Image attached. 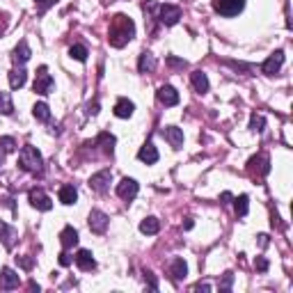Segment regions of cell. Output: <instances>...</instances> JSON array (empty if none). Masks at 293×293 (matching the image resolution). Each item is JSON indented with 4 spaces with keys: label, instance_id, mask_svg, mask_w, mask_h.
Listing matches in <instances>:
<instances>
[{
    "label": "cell",
    "instance_id": "obj_8",
    "mask_svg": "<svg viewBox=\"0 0 293 293\" xmlns=\"http://www.w3.org/2000/svg\"><path fill=\"white\" fill-rule=\"evenodd\" d=\"M158 19L163 25H177L181 19V7L177 5H163L158 10Z\"/></svg>",
    "mask_w": 293,
    "mask_h": 293
},
{
    "label": "cell",
    "instance_id": "obj_45",
    "mask_svg": "<svg viewBox=\"0 0 293 293\" xmlns=\"http://www.w3.org/2000/svg\"><path fill=\"white\" fill-rule=\"evenodd\" d=\"M193 218H186V222H184V229H193Z\"/></svg>",
    "mask_w": 293,
    "mask_h": 293
},
{
    "label": "cell",
    "instance_id": "obj_31",
    "mask_svg": "<svg viewBox=\"0 0 293 293\" xmlns=\"http://www.w3.org/2000/svg\"><path fill=\"white\" fill-rule=\"evenodd\" d=\"M69 55L71 57H74V60H78V62H85L87 60V48H85V46H80V44H76V46H71L69 48Z\"/></svg>",
    "mask_w": 293,
    "mask_h": 293
},
{
    "label": "cell",
    "instance_id": "obj_9",
    "mask_svg": "<svg viewBox=\"0 0 293 293\" xmlns=\"http://www.w3.org/2000/svg\"><path fill=\"white\" fill-rule=\"evenodd\" d=\"M284 65V50H275L273 55H268V60L261 65V71L266 76H275Z\"/></svg>",
    "mask_w": 293,
    "mask_h": 293
},
{
    "label": "cell",
    "instance_id": "obj_4",
    "mask_svg": "<svg viewBox=\"0 0 293 293\" xmlns=\"http://www.w3.org/2000/svg\"><path fill=\"white\" fill-rule=\"evenodd\" d=\"M245 7V0H213V10L222 16H236Z\"/></svg>",
    "mask_w": 293,
    "mask_h": 293
},
{
    "label": "cell",
    "instance_id": "obj_10",
    "mask_svg": "<svg viewBox=\"0 0 293 293\" xmlns=\"http://www.w3.org/2000/svg\"><path fill=\"white\" fill-rule=\"evenodd\" d=\"M156 99H158L163 105L172 108V105H177V103H179V92L174 90L172 85H160V87H158V92H156Z\"/></svg>",
    "mask_w": 293,
    "mask_h": 293
},
{
    "label": "cell",
    "instance_id": "obj_26",
    "mask_svg": "<svg viewBox=\"0 0 293 293\" xmlns=\"http://www.w3.org/2000/svg\"><path fill=\"white\" fill-rule=\"evenodd\" d=\"M140 231L147 233V236H154V233H158L160 231L158 218H144L142 222H140Z\"/></svg>",
    "mask_w": 293,
    "mask_h": 293
},
{
    "label": "cell",
    "instance_id": "obj_24",
    "mask_svg": "<svg viewBox=\"0 0 293 293\" xmlns=\"http://www.w3.org/2000/svg\"><path fill=\"white\" fill-rule=\"evenodd\" d=\"M25 80H28V74H25L23 67L10 71V87H12V90H21V87L25 85Z\"/></svg>",
    "mask_w": 293,
    "mask_h": 293
},
{
    "label": "cell",
    "instance_id": "obj_33",
    "mask_svg": "<svg viewBox=\"0 0 293 293\" xmlns=\"http://www.w3.org/2000/svg\"><path fill=\"white\" fill-rule=\"evenodd\" d=\"M0 149L5 151V154H12V151L16 149V140H14V138H10V135L0 138Z\"/></svg>",
    "mask_w": 293,
    "mask_h": 293
},
{
    "label": "cell",
    "instance_id": "obj_46",
    "mask_svg": "<svg viewBox=\"0 0 293 293\" xmlns=\"http://www.w3.org/2000/svg\"><path fill=\"white\" fill-rule=\"evenodd\" d=\"M37 3H46V5H48V3H53V0H37Z\"/></svg>",
    "mask_w": 293,
    "mask_h": 293
},
{
    "label": "cell",
    "instance_id": "obj_5",
    "mask_svg": "<svg viewBox=\"0 0 293 293\" xmlns=\"http://www.w3.org/2000/svg\"><path fill=\"white\" fill-rule=\"evenodd\" d=\"M248 169L252 174H257V177H266V174L270 172V158L266 154H257L250 158L248 163Z\"/></svg>",
    "mask_w": 293,
    "mask_h": 293
},
{
    "label": "cell",
    "instance_id": "obj_40",
    "mask_svg": "<svg viewBox=\"0 0 293 293\" xmlns=\"http://www.w3.org/2000/svg\"><path fill=\"white\" fill-rule=\"evenodd\" d=\"M69 263H71V257L67 254V250H65V252L60 254V266H69Z\"/></svg>",
    "mask_w": 293,
    "mask_h": 293
},
{
    "label": "cell",
    "instance_id": "obj_38",
    "mask_svg": "<svg viewBox=\"0 0 293 293\" xmlns=\"http://www.w3.org/2000/svg\"><path fill=\"white\" fill-rule=\"evenodd\" d=\"M144 279H147V284H149V288H158V282H156V277H154V273H147L144 275Z\"/></svg>",
    "mask_w": 293,
    "mask_h": 293
},
{
    "label": "cell",
    "instance_id": "obj_25",
    "mask_svg": "<svg viewBox=\"0 0 293 293\" xmlns=\"http://www.w3.org/2000/svg\"><path fill=\"white\" fill-rule=\"evenodd\" d=\"M57 197H60V202L65 204V206H71V204H76V199H78V190H76L74 186H62Z\"/></svg>",
    "mask_w": 293,
    "mask_h": 293
},
{
    "label": "cell",
    "instance_id": "obj_43",
    "mask_svg": "<svg viewBox=\"0 0 293 293\" xmlns=\"http://www.w3.org/2000/svg\"><path fill=\"white\" fill-rule=\"evenodd\" d=\"M195 291H211V286H209V284H202V282H199V284H195Z\"/></svg>",
    "mask_w": 293,
    "mask_h": 293
},
{
    "label": "cell",
    "instance_id": "obj_29",
    "mask_svg": "<svg viewBox=\"0 0 293 293\" xmlns=\"http://www.w3.org/2000/svg\"><path fill=\"white\" fill-rule=\"evenodd\" d=\"M263 129H266V117L254 112L252 117H250V131H252V133H261Z\"/></svg>",
    "mask_w": 293,
    "mask_h": 293
},
{
    "label": "cell",
    "instance_id": "obj_34",
    "mask_svg": "<svg viewBox=\"0 0 293 293\" xmlns=\"http://www.w3.org/2000/svg\"><path fill=\"white\" fill-rule=\"evenodd\" d=\"M16 261H19V266L23 270H32V266H35V259L32 257H16Z\"/></svg>",
    "mask_w": 293,
    "mask_h": 293
},
{
    "label": "cell",
    "instance_id": "obj_22",
    "mask_svg": "<svg viewBox=\"0 0 293 293\" xmlns=\"http://www.w3.org/2000/svg\"><path fill=\"white\" fill-rule=\"evenodd\" d=\"M169 275H172L174 282H179V279H184L186 275H188V266H186L184 259H174V261L169 263Z\"/></svg>",
    "mask_w": 293,
    "mask_h": 293
},
{
    "label": "cell",
    "instance_id": "obj_15",
    "mask_svg": "<svg viewBox=\"0 0 293 293\" xmlns=\"http://www.w3.org/2000/svg\"><path fill=\"white\" fill-rule=\"evenodd\" d=\"M16 239H19L16 229L10 227L7 222H3V220H0V241H3V245H5L7 250H12L16 245Z\"/></svg>",
    "mask_w": 293,
    "mask_h": 293
},
{
    "label": "cell",
    "instance_id": "obj_37",
    "mask_svg": "<svg viewBox=\"0 0 293 293\" xmlns=\"http://www.w3.org/2000/svg\"><path fill=\"white\" fill-rule=\"evenodd\" d=\"M7 25H10V16H7L5 12H3V14H0V35H5Z\"/></svg>",
    "mask_w": 293,
    "mask_h": 293
},
{
    "label": "cell",
    "instance_id": "obj_44",
    "mask_svg": "<svg viewBox=\"0 0 293 293\" xmlns=\"http://www.w3.org/2000/svg\"><path fill=\"white\" fill-rule=\"evenodd\" d=\"M220 199H222V204H227L229 199H231V193H222V195H220Z\"/></svg>",
    "mask_w": 293,
    "mask_h": 293
},
{
    "label": "cell",
    "instance_id": "obj_42",
    "mask_svg": "<svg viewBox=\"0 0 293 293\" xmlns=\"http://www.w3.org/2000/svg\"><path fill=\"white\" fill-rule=\"evenodd\" d=\"M87 112L96 114V112H99V103H96V101H94V103H90V105H87Z\"/></svg>",
    "mask_w": 293,
    "mask_h": 293
},
{
    "label": "cell",
    "instance_id": "obj_27",
    "mask_svg": "<svg viewBox=\"0 0 293 293\" xmlns=\"http://www.w3.org/2000/svg\"><path fill=\"white\" fill-rule=\"evenodd\" d=\"M233 211H236V215L239 218H245L250 211V197L248 195H241V197L233 199Z\"/></svg>",
    "mask_w": 293,
    "mask_h": 293
},
{
    "label": "cell",
    "instance_id": "obj_3",
    "mask_svg": "<svg viewBox=\"0 0 293 293\" xmlns=\"http://www.w3.org/2000/svg\"><path fill=\"white\" fill-rule=\"evenodd\" d=\"M53 87H55V80L50 78L48 69H46V67H39V69H37V76H35V92L41 96H46L53 92Z\"/></svg>",
    "mask_w": 293,
    "mask_h": 293
},
{
    "label": "cell",
    "instance_id": "obj_36",
    "mask_svg": "<svg viewBox=\"0 0 293 293\" xmlns=\"http://www.w3.org/2000/svg\"><path fill=\"white\" fill-rule=\"evenodd\" d=\"M254 268L261 270V273H266V270H268V261H266L263 257H257L254 259Z\"/></svg>",
    "mask_w": 293,
    "mask_h": 293
},
{
    "label": "cell",
    "instance_id": "obj_11",
    "mask_svg": "<svg viewBox=\"0 0 293 293\" xmlns=\"http://www.w3.org/2000/svg\"><path fill=\"white\" fill-rule=\"evenodd\" d=\"M138 190H140V186H138V181L135 179H122L120 184H117V195H120L122 199H126V202H131V199H135V195H138Z\"/></svg>",
    "mask_w": 293,
    "mask_h": 293
},
{
    "label": "cell",
    "instance_id": "obj_41",
    "mask_svg": "<svg viewBox=\"0 0 293 293\" xmlns=\"http://www.w3.org/2000/svg\"><path fill=\"white\" fill-rule=\"evenodd\" d=\"M257 239H259V245H261V248H266V245H268V236H266V233H259Z\"/></svg>",
    "mask_w": 293,
    "mask_h": 293
},
{
    "label": "cell",
    "instance_id": "obj_12",
    "mask_svg": "<svg viewBox=\"0 0 293 293\" xmlns=\"http://www.w3.org/2000/svg\"><path fill=\"white\" fill-rule=\"evenodd\" d=\"M108 215L103 213V211H99V209H94L90 213V218H87V224H90V229L94 233H105V229H108Z\"/></svg>",
    "mask_w": 293,
    "mask_h": 293
},
{
    "label": "cell",
    "instance_id": "obj_18",
    "mask_svg": "<svg viewBox=\"0 0 293 293\" xmlns=\"http://www.w3.org/2000/svg\"><path fill=\"white\" fill-rule=\"evenodd\" d=\"M138 158L142 160V163H147V165H154L156 160H158V149H156L151 142H147V144H142V147H140Z\"/></svg>",
    "mask_w": 293,
    "mask_h": 293
},
{
    "label": "cell",
    "instance_id": "obj_14",
    "mask_svg": "<svg viewBox=\"0 0 293 293\" xmlns=\"http://www.w3.org/2000/svg\"><path fill=\"white\" fill-rule=\"evenodd\" d=\"M21 284V277L19 273H14L12 268H3L0 270V288H5V291H12Z\"/></svg>",
    "mask_w": 293,
    "mask_h": 293
},
{
    "label": "cell",
    "instance_id": "obj_6",
    "mask_svg": "<svg viewBox=\"0 0 293 293\" xmlns=\"http://www.w3.org/2000/svg\"><path fill=\"white\" fill-rule=\"evenodd\" d=\"M28 199H30V204L35 206L37 211H50V209H53V202H50V197L41 188H32L30 193H28Z\"/></svg>",
    "mask_w": 293,
    "mask_h": 293
},
{
    "label": "cell",
    "instance_id": "obj_1",
    "mask_svg": "<svg viewBox=\"0 0 293 293\" xmlns=\"http://www.w3.org/2000/svg\"><path fill=\"white\" fill-rule=\"evenodd\" d=\"M133 37H135V23L126 14H117L112 21H110L108 41H110L112 48H124Z\"/></svg>",
    "mask_w": 293,
    "mask_h": 293
},
{
    "label": "cell",
    "instance_id": "obj_39",
    "mask_svg": "<svg viewBox=\"0 0 293 293\" xmlns=\"http://www.w3.org/2000/svg\"><path fill=\"white\" fill-rule=\"evenodd\" d=\"M167 65H172V67H181V69H184V67H186V60H177V57H172V55H169V57H167Z\"/></svg>",
    "mask_w": 293,
    "mask_h": 293
},
{
    "label": "cell",
    "instance_id": "obj_23",
    "mask_svg": "<svg viewBox=\"0 0 293 293\" xmlns=\"http://www.w3.org/2000/svg\"><path fill=\"white\" fill-rule=\"evenodd\" d=\"M190 80H193L195 92H199V94L209 92V78H206L204 71H193V74H190Z\"/></svg>",
    "mask_w": 293,
    "mask_h": 293
},
{
    "label": "cell",
    "instance_id": "obj_21",
    "mask_svg": "<svg viewBox=\"0 0 293 293\" xmlns=\"http://www.w3.org/2000/svg\"><path fill=\"white\" fill-rule=\"evenodd\" d=\"M154 69H156V57L149 53V50H144V53L140 55V60H138V71L140 74H151Z\"/></svg>",
    "mask_w": 293,
    "mask_h": 293
},
{
    "label": "cell",
    "instance_id": "obj_17",
    "mask_svg": "<svg viewBox=\"0 0 293 293\" xmlns=\"http://www.w3.org/2000/svg\"><path fill=\"white\" fill-rule=\"evenodd\" d=\"M163 135H165V140L172 144L174 149H181V147H184V131H181V129H177V126H165Z\"/></svg>",
    "mask_w": 293,
    "mask_h": 293
},
{
    "label": "cell",
    "instance_id": "obj_16",
    "mask_svg": "<svg viewBox=\"0 0 293 293\" xmlns=\"http://www.w3.org/2000/svg\"><path fill=\"white\" fill-rule=\"evenodd\" d=\"M76 266H78L80 270H94L96 261H94L92 250H78V254H76Z\"/></svg>",
    "mask_w": 293,
    "mask_h": 293
},
{
    "label": "cell",
    "instance_id": "obj_7",
    "mask_svg": "<svg viewBox=\"0 0 293 293\" xmlns=\"http://www.w3.org/2000/svg\"><path fill=\"white\" fill-rule=\"evenodd\" d=\"M110 181H112V172H110V169H101V172H96L90 177V188L96 190V193H105Z\"/></svg>",
    "mask_w": 293,
    "mask_h": 293
},
{
    "label": "cell",
    "instance_id": "obj_32",
    "mask_svg": "<svg viewBox=\"0 0 293 293\" xmlns=\"http://www.w3.org/2000/svg\"><path fill=\"white\" fill-rule=\"evenodd\" d=\"M0 112H3V114L14 112V105H12V99H10L7 92H0Z\"/></svg>",
    "mask_w": 293,
    "mask_h": 293
},
{
    "label": "cell",
    "instance_id": "obj_30",
    "mask_svg": "<svg viewBox=\"0 0 293 293\" xmlns=\"http://www.w3.org/2000/svg\"><path fill=\"white\" fill-rule=\"evenodd\" d=\"M32 114H35V120H39V122H48L50 120V110H48V105H46V103H35Z\"/></svg>",
    "mask_w": 293,
    "mask_h": 293
},
{
    "label": "cell",
    "instance_id": "obj_28",
    "mask_svg": "<svg viewBox=\"0 0 293 293\" xmlns=\"http://www.w3.org/2000/svg\"><path fill=\"white\" fill-rule=\"evenodd\" d=\"M96 144H101L103 154L112 156V151H114V135H110V133H101L99 138H96Z\"/></svg>",
    "mask_w": 293,
    "mask_h": 293
},
{
    "label": "cell",
    "instance_id": "obj_2",
    "mask_svg": "<svg viewBox=\"0 0 293 293\" xmlns=\"http://www.w3.org/2000/svg\"><path fill=\"white\" fill-rule=\"evenodd\" d=\"M19 167L23 169V172H30V174H41V172H44V158H41L39 149L32 147V144L23 147L21 154H19Z\"/></svg>",
    "mask_w": 293,
    "mask_h": 293
},
{
    "label": "cell",
    "instance_id": "obj_19",
    "mask_svg": "<svg viewBox=\"0 0 293 293\" xmlns=\"http://www.w3.org/2000/svg\"><path fill=\"white\" fill-rule=\"evenodd\" d=\"M60 243L65 250H71L74 245H78V231L74 227H65L60 231Z\"/></svg>",
    "mask_w": 293,
    "mask_h": 293
},
{
    "label": "cell",
    "instance_id": "obj_13",
    "mask_svg": "<svg viewBox=\"0 0 293 293\" xmlns=\"http://www.w3.org/2000/svg\"><path fill=\"white\" fill-rule=\"evenodd\" d=\"M30 55H32V50H30V46H28V41L21 39V41H19V46H16V48L12 50V60H14V65L23 67L25 62L30 60Z\"/></svg>",
    "mask_w": 293,
    "mask_h": 293
},
{
    "label": "cell",
    "instance_id": "obj_20",
    "mask_svg": "<svg viewBox=\"0 0 293 293\" xmlns=\"http://www.w3.org/2000/svg\"><path fill=\"white\" fill-rule=\"evenodd\" d=\"M133 110H135V103L129 99H120L114 103V114H117L120 120H129L131 114H133Z\"/></svg>",
    "mask_w": 293,
    "mask_h": 293
},
{
    "label": "cell",
    "instance_id": "obj_47",
    "mask_svg": "<svg viewBox=\"0 0 293 293\" xmlns=\"http://www.w3.org/2000/svg\"><path fill=\"white\" fill-rule=\"evenodd\" d=\"M0 165H3V156H0Z\"/></svg>",
    "mask_w": 293,
    "mask_h": 293
},
{
    "label": "cell",
    "instance_id": "obj_35",
    "mask_svg": "<svg viewBox=\"0 0 293 293\" xmlns=\"http://www.w3.org/2000/svg\"><path fill=\"white\" fill-rule=\"evenodd\" d=\"M231 284H233V273H224L222 282H220V291H229Z\"/></svg>",
    "mask_w": 293,
    "mask_h": 293
}]
</instances>
